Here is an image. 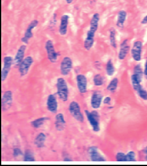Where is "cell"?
Masks as SVG:
<instances>
[{
  "label": "cell",
  "mask_w": 147,
  "mask_h": 166,
  "mask_svg": "<svg viewBox=\"0 0 147 166\" xmlns=\"http://www.w3.org/2000/svg\"><path fill=\"white\" fill-rule=\"evenodd\" d=\"M57 94L60 100L65 102L68 100L69 89L67 81L63 77L58 78L56 83Z\"/></svg>",
  "instance_id": "cell-1"
},
{
  "label": "cell",
  "mask_w": 147,
  "mask_h": 166,
  "mask_svg": "<svg viewBox=\"0 0 147 166\" xmlns=\"http://www.w3.org/2000/svg\"><path fill=\"white\" fill-rule=\"evenodd\" d=\"M85 115L88 121L89 122L93 131L95 133H98L100 131V115L97 111L94 110L92 111H90L89 110H84Z\"/></svg>",
  "instance_id": "cell-2"
},
{
  "label": "cell",
  "mask_w": 147,
  "mask_h": 166,
  "mask_svg": "<svg viewBox=\"0 0 147 166\" xmlns=\"http://www.w3.org/2000/svg\"><path fill=\"white\" fill-rule=\"evenodd\" d=\"M68 111L72 117H73L76 121L83 123L84 122V116L81 111L80 105L75 100L72 101L68 106Z\"/></svg>",
  "instance_id": "cell-3"
},
{
  "label": "cell",
  "mask_w": 147,
  "mask_h": 166,
  "mask_svg": "<svg viewBox=\"0 0 147 166\" xmlns=\"http://www.w3.org/2000/svg\"><path fill=\"white\" fill-rule=\"evenodd\" d=\"M13 94L12 90H6L1 98V110L3 112L7 111L12 106Z\"/></svg>",
  "instance_id": "cell-4"
},
{
  "label": "cell",
  "mask_w": 147,
  "mask_h": 166,
  "mask_svg": "<svg viewBox=\"0 0 147 166\" xmlns=\"http://www.w3.org/2000/svg\"><path fill=\"white\" fill-rule=\"evenodd\" d=\"M13 65V58L11 56H6L3 59V67L1 70V81H6L9 76L12 67Z\"/></svg>",
  "instance_id": "cell-5"
},
{
  "label": "cell",
  "mask_w": 147,
  "mask_h": 166,
  "mask_svg": "<svg viewBox=\"0 0 147 166\" xmlns=\"http://www.w3.org/2000/svg\"><path fill=\"white\" fill-rule=\"evenodd\" d=\"M45 50L47 53V57L52 63H55L57 62L60 54L56 51L53 42L51 40H48L45 43Z\"/></svg>",
  "instance_id": "cell-6"
},
{
  "label": "cell",
  "mask_w": 147,
  "mask_h": 166,
  "mask_svg": "<svg viewBox=\"0 0 147 166\" xmlns=\"http://www.w3.org/2000/svg\"><path fill=\"white\" fill-rule=\"evenodd\" d=\"M33 63L34 59L31 56L28 55L25 57L24 60L17 67L19 74L20 77H24L28 74L30 68L33 65Z\"/></svg>",
  "instance_id": "cell-7"
},
{
  "label": "cell",
  "mask_w": 147,
  "mask_h": 166,
  "mask_svg": "<svg viewBox=\"0 0 147 166\" xmlns=\"http://www.w3.org/2000/svg\"><path fill=\"white\" fill-rule=\"evenodd\" d=\"M143 43L141 40L135 41L131 48V55L132 58L137 62H139L142 59Z\"/></svg>",
  "instance_id": "cell-8"
},
{
  "label": "cell",
  "mask_w": 147,
  "mask_h": 166,
  "mask_svg": "<svg viewBox=\"0 0 147 166\" xmlns=\"http://www.w3.org/2000/svg\"><path fill=\"white\" fill-rule=\"evenodd\" d=\"M39 21L37 19H33L31 21V22L28 24L24 36L21 39V42L25 45L28 44L30 40L33 38L34 34L33 33V30L34 28H36L39 25Z\"/></svg>",
  "instance_id": "cell-9"
},
{
  "label": "cell",
  "mask_w": 147,
  "mask_h": 166,
  "mask_svg": "<svg viewBox=\"0 0 147 166\" xmlns=\"http://www.w3.org/2000/svg\"><path fill=\"white\" fill-rule=\"evenodd\" d=\"M87 152L90 160L93 162H105L106 161L105 157L100 153L98 148L96 146H91L88 148Z\"/></svg>",
  "instance_id": "cell-10"
},
{
  "label": "cell",
  "mask_w": 147,
  "mask_h": 166,
  "mask_svg": "<svg viewBox=\"0 0 147 166\" xmlns=\"http://www.w3.org/2000/svg\"><path fill=\"white\" fill-rule=\"evenodd\" d=\"M73 68V61L70 57L65 56L61 61L60 69L63 76H67Z\"/></svg>",
  "instance_id": "cell-11"
},
{
  "label": "cell",
  "mask_w": 147,
  "mask_h": 166,
  "mask_svg": "<svg viewBox=\"0 0 147 166\" xmlns=\"http://www.w3.org/2000/svg\"><path fill=\"white\" fill-rule=\"evenodd\" d=\"M103 100V95L102 93L99 90L94 91L91 95L90 100V104L92 108L94 110H97L100 108Z\"/></svg>",
  "instance_id": "cell-12"
},
{
  "label": "cell",
  "mask_w": 147,
  "mask_h": 166,
  "mask_svg": "<svg viewBox=\"0 0 147 166\" xmlns=\"http://www.w3.org/2000/svg\"><path fill=\"white\" fill-rule=\"evenodd\" d=\"M77 88L79 93L85 94L87 92L88 80L85 75L83 74H78L76 78Z\"/></svg>",
  "instance_id": "cell-13"
},
{
  "label": "cell",
  "mask_w": 147,
  "mask_h": 166,
  "mask_svg": "<svg viewBox=\"0 0 147 166\" xmlns=\"http://www.w3.org/2000/svg\"><path fill=\"white\" fill-rule=\"evenodd\" d=\"M46 107L48 110L51 113L56 114L57 113L58 104L55 95L50 94L48 95L46 100Z\"/></svg>",
  "instance_id": "cell-14"
},
{
  "label": "cell",
  "mask_w": 147,
  "mask_h": 166,
  "mask_svg": "<svg viewBox=\"0 0 147 166\" xmlns=\"http://www.w3.org/2000/svg\"><path fill=\"white\" fill-rule=\"evenodd\" d=\"M27 50V45L25 44L20 45L17 50V53L13 58V65L18 67L22 62L25 58V54Z\"/></svg>",
  "instance_id": "cell-15"
},
{
  "label": "cell",
  "mask_w": 147,
  "mask_h": 166,
  "mask_svg": "<svg viewBox=\"0 0 147 166\" xmlns=\"http://www.w3.org/2000/svg\"><path fill=\"white\" fill-rule=\"evenodd\" d=\"M129 39H126L123 40L119 46V50L118 54V58L119 60H124L127 56L130 47L128 44Z\"/></svg>",
  "instance_id": "cell-16"
},
{
  "label": "cell",
  "mask_w": 147,
  "mask_h": 166,
  "mask_svg": "<svg viewBox=\"0 0 147 166\" xmlns=\"http://www.w3.org/2000/svg\"><path fill=\"white\" fill-rule=\"evenodd\" d=\"M54 125L56 130L58 131H63L65 130L66 121L64 115L63 113H59L56 115L55 117Z\"/></svg>",
  "instance_id": "cell-17"
},
{
  "label": "cell",
  "mask_w": 147,
  "mask_h": 166,
  "mask_svg": "<svg viewBox=\"0 0 147 166\" xmlns=\"http://www.w3.org/2000/svg\"><path fill=\"white\" fill-rule=\"evenodd\" d=\"M96 33L88 30L86 33V36L83 42V47L86 51H90L94 45Z\"/></svg>",
  "instance_id": "cell-18"
},
{
  "label": "cell",
  "mask_w": 147,
  "mask_h": 166,
  "mask_svg": "<svg viewBox=\"0 0 147 166\" xmlns=\"http://www.w3.org/2000/svg\"><path fill=\"white\" fill-rule=\"evenodd\" d=\"M70 17L68 15H63L60 18V24L58 32L61 36H65L68 32V25Z\"/></svg>",
  "instance_id": "cell-19"
},
{
  "label": "cell",
  "mask_w": 147,
  "mask_h": 166,
  "mask_svg": "<svg viewBox=\"0 0 147 166\" xmlns=\"http://www.w3.org/2000/svg\"><path fill=\"white\" fill-rule=\"evenodd\" d=\"M47 136L44 133H39L34 140V145L39 149H42L45 146Z\"/></svg>",
  "instance_id": "cell-20"
},
{
  "label": "cell",
  "mask_w": 147,
  "mask_h": 166,
  "mask_svg": "<svg viewBox=\"0 0 147 166\" xmlns=\"http://www.w3.org/2000/svg\"><path fill=\"white\" fill-rule=\"evenodd\" d=\"M127 17V13L124 10H121L118 12L116 25L119 28H123Z\"/></svg>",
  "instance_id": "cell-21"
},
{
  "label": "cell",
  "mask_w": 147,
  "mask_h": 166,
  "mask_svg": "<svg viewBox=\"0 0 147 166\" xmlns=\"http://www.w3.org/2000/svg\"><path fill=\"white\" fill-rule=\"evenodd\" d=\"M100 14L98 13H95L91 17L90 22V28L89 30L96 33L98 28L99 21H100Z\"/></svg>",
  "instance_id": "cell-22"
},
{
  "label": "cell",
  "mask_w": 147,
  "mask_h": 166,
  "mask_svg": "<svg viewBox=\"0 0 147 166\" xmlns=\"http://www.w3.org/2000/svg\"><path fill=\"white\" fill-rule=\"evenodd\" d=\"M49 120H50V118L47 116L39 117L36 119L32 120L30 122V125L34 128L39 129L41 128L47 121H48Z\"/></svg>",
  "instance_id": "cell-23"
},
{
  "label": "cell",
  "mask_w": 147,
  "mask_h": 166,
  "mask_svg": "<svg viewBox=\"0 0 147 166\" xmlns=\"http://www.w3.org/2000/svg\"><path fill=\"white\" fill-rule=\"evenodd\" d=\"M133 74L140 81H142L143 77L144 76V71L142 68V66L140 64L136 65L133 67Z\"/></svg>",
  "instance_id": "cell-24"
},
{
  "label": "cell",
  "mask_w": 147,
  "mask_h": 166,
  "mask_svg": "<svg viewBox=\"0 0 147 166\" xmlns=\"http://www.w3.org/2000/svg\"><path fill=\"white\" fill-rule=\"evenodd\" d=\"M109 42H110L111 46L113 48L116 49L117 48V43H116V32L115 28L114 27L110 28L109 30Z\"/></svg>",
  "instance_id": "cell-25"
},
{
  "label": "cell",
  "mask_w": 147,
  "mask_h": 166,
  "mask_svg": "<svg viewBox=\"0 0 147 166\" xmlns=\"http://www.w3.org/2000/svg\"><path fill=\"white\" fill-rule=\"evenodd\" d=\"M106 73L108 76L109 77H112L114 75L115 72V68L114 65L113 63L112 60L109 59L107 62L106 64Z\"/></svg>",
  "instance_id": "cell-26"
},
{
  "label": "cell",
  "mask_w": 147,
  "mask_h": 166,
  "mask_svg": "<svg viewBox=\"0 0 147 166\" xmlns=\"http://www.w3.org/2000/svg\"><path fill=\"white\" fill-rule=\"evenodd\" d=\"M118 83H119L118 78L116 77H115L107 85V87H106L107 90L111 92V93H114L116 90V89L118 88Z\"/></svg>",
  "instance_id": "cell-27"
},
{
  "label": "cell",
  "mask_w": 147,
  "mask_h": 166,
  "mask_svg": "<svg viewBox=\"0 0 147 166\" xmlns=\"http://www.w3.org/2000/svg\"><path fill=\"white\" fill-rule=\"evenodd\" d=\"M23 157H24L23 160L25 162H34L35 161L34 153L31 150H25Z\"/></svg>",
  "instance_id": "cell-28"
},
{
  "label": "cell",
  "mask_w": 147,
  "mask_h": 166,
  "mask_svg": "<svg viewBox=\"0 0 147 166\" xmlns=\"http://www.w3.org/2000/svg\"><path fill=\"white\" fill-rule=\"evenodd\" d=\"M131 83L133 89L136 92L143 87L141 85V81H140L133 74H132L131 76Z\"/></svg>",
  "instance_id": "cell-29"
},
{
  "label": "cell",
  "mask_w": 147,
  "mask_h": 166,
  "mask_svg": "<svg viewBox=\"0 0 147 166\" xmlns=\"http://www.w3.org/2000/svg\"><path fill=\"white\" fill-rule=\"evenodd\" d=\"M105 77L100 74H96L93 77V83L96 87L102 86L105 84Z\"/></svg>",
  "instance_id": "cell-30"
},
{
  "label": "cell",
  "mask_w": 147,
  "mask_h": 166,
  "mask_svg": "<svg viewBox=\"0 0 147 166\" xmlns=\"http://www.w3.org/2000/svg\"><path fill=\"white\" fill-rule=\"evenodd\" d=\"M136 161V153L130 150L126 153V162H135Z\"/></svg>",
  "instance_id": "cell-31"
},
{
  "label": "cell",
  "mask_w": 147,
  "mask_h": 166,
  "mask_svg": "<svg viewBox=\"0 0 147 166\" xmlns=\"http://www.w3.org/2000/svg\"><path fill=\"white\" fill-rule=\"evenodd\" d=\"M115 159L118 162H126V154L122 152H118L115 155Z\"/></svg>",
  "instance_id": "cell-32"
},
{
  "label": "cell",
  "mask_w": 147,
  "mask_h": 166,
  "mask_svg": "<svg viewBox=\"0 0 147 166\" xmlns=\"http://www.w3.org/2000/svg\"><path fill=\"white\" fill-rule=\"evenodd\" d=\"M136 93L140 98L144 100H147V91L144 87H142Z\"/></svg>",
  "instance_id": "cell-33"
},
{
  "label": "cell",
  "mask_w": 147,
  "mask_h": 166,
  "mask_svg": "<svg viewBox=\"0 0 147 166\" xmlns=\"http://www.w3.org/2000/svg\"><path fill=\"white\" fill-rule=\"evenodd\" d=\"M57 23V14L55 13L53 14V16L51 17L49 21V28L50 29H53V28L55 27Z\"/></svg>",
  "instance_id": "cell-34"
},
{
  "label": "cell",
  "mask_w": 147,
  "mask_h": 166,
  "mask_svg": "<svg viewBox=\"0 0 147 166\" xmlns=\"http://www.w3.org/2000/svg\"><path fill=\"white\" fill-rule=\"evenodd\" d=\"M24 153H23L22 150L19 148H15L13 149V156L15 158H18L20 156H24Z\"/></svg>",
  "instance_id": "cell-35"
},
{
  "label": "cell",
  "mask_w": 147,
  "mask_h": 166,
  "mask_svg": "<svg viewBox=\"0 0 147 166\" xmlns=\"http://www.w3.org/2000/svg\"><path fill=\"white\" fill-rule=\"evenodd\" d=\"M111 101H112V98L110 96H106L103 100V103L105 105H109L111 104Z\"/></svg>",
  "instance_id": "cell-36"
},
{
  "label": "cell",
  "mask_w": 147,
  "mask_h": 166,
  "mask_svg": "<svg viewBox=\"0 0 147 166\" xmlns=\"http://www.w3.org/2000/svg\"><path fill=\"white\" fill-rule=\"evenodd\" d=\"M63 160L64 161H67V162H70L73 161L72 158L70 157V155L68 153L64 154V156L63 157Z\"/></svg>",
  "instance_id": "cell-37"
},
{
  "label": "cell",
  "mask_w": 147,
  "mask_h": 166,
  "mask_svg": "<svg viewBox=\"0 0 147 166\" xmlns=\"http://www.w3.org/2000/svg\"><path fill=\"white\" fill-rule=\"evenodd\" d=\"M144 77L147 80V57L146 58V61L145 63V66H144Z\"/></svg>",
  "instance_id": "cell-38"
},
{
  "label": "cell",
  "mask_w": 147,
  "mask_h": 166,
  "mask_svg": "<svg viewBox=\"0 0 147 166\" xmlns=\"http://www.w3.org/2000/svg\"><path fill=\"white\" fill-rule=\"evenodd\" d=\"M141 24L142 25H145L147 24V15L145 17H144V18L141 21Z\"/></svg>",
  "instance_id": "cell-39"
},
{
  "label": "cell",
  "mask_w": 147,
  "mask_h": 166,
  "mask_svg": "<svg viewBox=\"0 0 147 166\" xmlns=\"http://www.w3.org/2000/svg\"><path fill=\"white\" fill-rule=\"evenodd\" d=\"M142 152H143V153H144V155H147V146H145V147L142 149Z\"/></svg>",
  "instance_id": "cell-40"
},
{
  "label": "cell",
  "mask_w": 147,
  "mask_h": 166,
  "mask_svg": "<svg viewBox=\"0 0 147 166\" xmlns=\"http://www.w3.org/2000/svg\"><path fill=\"white\" fill-rule=\"evenodd\" d=\"M65 2H66V3L67 4H72L75 0H65Z\"/></svg>",
  "instance_id": "cell-41"
},
{
  "label": "cell",
  "mask_w": 147,
  "mask_h": 166,
  "mask_svg": "<svg viewBox=\"0 0 147 166\" xmlns=\"http://www.w3.org/2000/svg\"><path fill=\"white\" fill-rule=\"evenodd\" d=\"M144 158H145V160L147 161V155H145V157Z\"/></svg>",
  "instance_id": "cell-42"
},
{
  "label": "cell",
  "mask_w": 147,
  "mask_h": 166,
  "mask_svg": "<svg viewBox=\"0 0 147 166\" xmlns=\"http://www.w3.org/2000/svg\"><path fill=\"white\" fill-rule=\"evenodd\" d=\"M87 1H91V0H87Z\"/></svg>",
  "instance_id": "cell-43"
}]
</instances>
